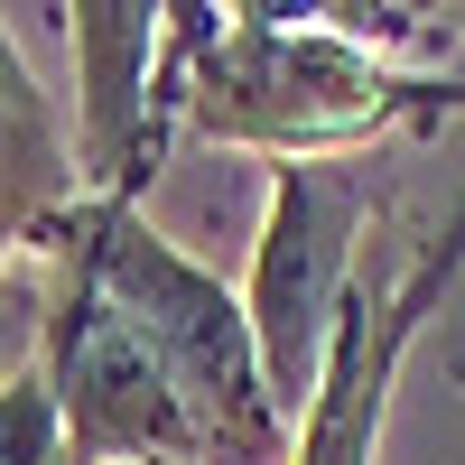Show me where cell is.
<instances>
[{"label": "cell", "mask_w": 465, "mask_h": 465, "mask_svg": "<svg viewBox=\"0 0 465 465\" xmlns=\"http://www.w3.org/2000/svg\"><path fill=\"white\" fill-rule=\"evenodd\" d=\"M456 112H465V74L401 65L344 37L326 10H270V0L214 10L196 65H186V131L270 168L363 159V149L438 131Z\"/></svg>", "instance_id": "obj_1"}, {"label": "cell", "mask_w": 465, "mask_h": 465, "mask_svg": "<svg viewBox=\"0 0 465 465\" xmlns=\"http://www.w3.org/2000/svg\"><path fill=\"white\" fill-rule=\"evenodd\" d=\"M56 252H74L159 344L168 381L186 391V410L205 429V465H289L298 456V419L270 391L242 289H223L196 252H177L140 205H84Z\"/></svg>", "instance_id": "obj_2"}, {"label": "cell", "mask_w": 465, "mask_h": 465, "mask_svg": "<svg viewBox=\"0 0 465 465\" xmlns=\"http://www.w3.org/2000/svg\"><path fill=\"white\" fill-rule=\"evenodd\" d=\"M391 205L381 177L363 159H307V168H270V205H261V242H252V335L270 363V391L289 419H307L326 372V344L344 326V298H354V252L363 223Z\"/></svg>", "instance_id": "obj_3"}, {"label": "cell", "mask_w": 465, "mask_h": 465, "mask_svg": "<svg viewBox=\"0 0 465 465\" xmlns=\"http://www.w3.org/2000/svg\"><path fill=\"white\" fill-rule=\"evenodd\" d=\"M47 344L37 372L65 410L74 465H205V429L186 391L168 381L159 344L140 335V317L74 252H47Z\"/></svg>", "instance_id": "obj_4"}, {"label": "cell", "mask_w": 465, "mask_h": 465, "mask_svg": "<svg viewBox=\"0 0 465 465\" xmlns=\"http://www.w3.org/2000/svg\"><path fill=\"white\" fill-rule=\"evenodd\" d=\"M465 280V196L447 205L438 232H419L410 261L391 280H354L344 298V326L326 344V372H317V401L298 419V456L289 465H381V419H391L401 391V363L419 354L429 317L447 307V289Z\"/></svg>", "instance_id": "obj_5"}, {"label": "cell", "mask_w": 465, "mask_h": 465, "mask_svg": "<svg viewBox=\"0 0 465 465\" xmlns=\"http://www.w3.org/2000/svg\"><path fill=\"white\" fill-rule=\"evenodd\" d=\"M56 19L74 47L84 186H94V205H140L186 131V112L168 94V10H149V0H74Z\"/></svg>", "instance_id": "obj_6"}, {"label": "cell", "mask_w": 465, "mask_h": 465, "mask_svg": "<svg viewBox=\"0 0 465 465\" xmlns=\"http://www.w3.org/2000/svg\"><path fill=\"white\" fill-rule=\"evenodd\" d=\"M84 205H94L84 140L56 122V94L28 74L10 19H0V270H37Z\"/></svg>", "instance_id": "obj_7"}, {"label": "cell", "mask_w": 465, "mask_h": 465, "mask_svg": "<svg viewBox=\"0 0 465 465\" xmlns=\"http://www.w3.org/2000/svg\"><path fill=\"white\" fill-rule=\"evenodd\" d=\"M0 465H74V438H65V410L47 391V372H19L0 391Z\"/></svg>", "instance_id": "obj_8"}, {"label": "cell", "mask_w": 465, "mask_h": 465, "mask_svg": "<svg viewBox=\"0 0 465 465\" xmlns=\"http://www.w3.org/2000/svg\"><path fill=\"white\" fill-rule=\"evenodd\" d=\"M37 344H47V270H0V391L37 372Z\"/></svg>", "instance_id": "obj_9"}, {"label": "cell", "mask_w": 465, "mask_h": 465, "mask_svg": "<svg viewBox=\"0 0 465 465\" xmlns=\"http://www.w3.org/2000/svg\"><path fill=\"white\" fill-rule=\"evenodd\" d=\"M438 381H447V391H465V317L438 335Z\"/></svg>", "instance_id": "obj_10"}]
</instances>
